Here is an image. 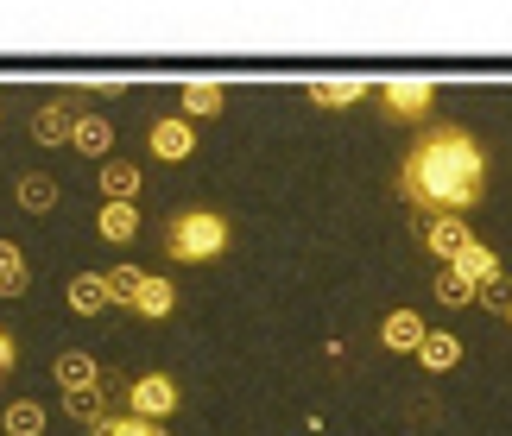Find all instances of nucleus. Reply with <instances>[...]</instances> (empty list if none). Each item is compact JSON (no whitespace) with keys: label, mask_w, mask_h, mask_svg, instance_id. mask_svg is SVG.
<instances>
[{"label":"nucleus","mask_w":512,"mask_h":436,"mask_svg":"<svg viewBox=\"0 0 512 436\" xmlns=\"http://www.w3.org/2000/svg\"><path fill=\"white\" fill-rule=\"evenodd\" d=\"M430 291H437V304H443V310H462V304H481V285H468V279H462V272H437V285H430Z\"/></svg>","instance_id":"obj_23"},{"label":"nucleus","mask_w":512,"mask_h":436,"mask_svg":"<svg viewBox=\"0 0 512 436\" xmlns=\"http://www.w3.org/2000/svg\"><path fill=\"white\" fill-rule=\"evenodd\" d=\"M380 102L399 114V121H424L430 102H437V83H430V76H386V83H380Z\"/></svg>","instance_id":"obj_4"},{"label":"nucleus","mask_w":512,"mask_h":436,"mask_svg":"<svg viewBox=\"0 0 512 436\" xmlns=\"http://www.w3.org/2000/svg\"><path fill=\"white\" fill-rule=\"evenodd\" d=\"M140 285H146V272H140V266H108V297H114V304H127V310H133Z\"/></svg>","instance_id":"obj_25"},{"label":"nucleus","mask_w":512,"mask_h":436,"mask_svg":"<svg viewBox=\"0 0 512 436\" xmlns=\"http://www.w3.org/2000/svg\"><path fill=\"white\" fill-rule=\"evenodd\" d=\"M64 304L76 310V316H102L114 297H108V272H76L70 279V291H64Z\"/></svg>","instance_id":"obj_8"},{"label":"nucleus","mask_w":512,"mask_h":436,"mask_svg":"<svg viewBox=\"0 0 512 436\" xmlns=\"http://www.w3.org/2000/svg\"><path fill=\"white\" fill-rule=\"evenodd\" d=\"M95 234L114 247H127V241H140V209L133 203H102V215H95Z\"/></svg>","instance_id":"obj_13"},{"label":"nucleus","mask_w":512,"mask_h":436,"mask_svg":"<svg viewBox=\"0 0 512 436\" xmlns=\"http://www.w3.org/2000/svg\"><path fill=\"white\" fill-rule=\"evenodd\" d=\"M468 241H475V234L462 228V215H430V222H424V247L437 253V260H456Z\"/></svg>","instance_id":"obj_9"},{"label":"nucleus","mask_w":512,"mask_h":436,"mask_svg":"<svg viewBox=\"0 0 512 436\" xmlns=\"http://www.w3.org/2000/svg\"><path fill=\"white\" fill-rule=\"evenodd\" d=\"M140 184H146V171L133 165V158H108L102 165V203H133Z\"/></svg>","instance_id":"obj_11"},{"label":"nucleus","mask_w":512,"mask_h":436,"mask_svg":"<svg viewBox=\"0 0 512 436\" xmlns=\"http://www.w3.org/2000/svg\"><path fill=\"white\" fill-rule=\"evenodd\" d=\"M487 190V158L462 127H430L405 158V196L437 215H462L475 209Z\"/></svg>","instance_id":"obj_1"},{"label":"nucleus","mask_w":512,"mask_h":436,"mask_svg":"<svg viewBox=\"0 0 512 436\" xmlns=\"http://www.w3.org/2000/svg\"><path fill=\"white\" fill-rule=\"evenodd\" d=\"M76 152H83V158H102V165H108V158H114V127L102 121V114H83V121H76V140H70Z\"/></svg>","instance_id":"obj_16"},{"label":"nucleus","mask_w":512,"mask_h":436,"mask_svg":"<svg viewBox=\"0 0 512 436\" xmlns=\"http://www.w3.org/2000/svg\"><path fill=\"white\" fill-rule=\"evenodd\" d=\"M146 146H152V158H165V165H184V158L196 152V121H184V114H165V121H152Z\"/></svg>","instance_id":"obj_5"},{"label":"nucleus","mask_w":512,"mask_h":436,"mask_svg":"<svg viewBox=\"0 0 512 436\" xmlns=\"http://www.w3.org/2000/svg\"><path fill=\"white\" fill-rule=\"evenodd\" d=\"M418 361H424V373H449V367L462 361V335L430 329V335H424V348H418Z\"/></svg>","instance_id":"obj_17"},{"label":"nucleus","mask_w":512,"mask_h":436,"mask_svg":"<svg viewBox=\"0 0 512 436\" xmlns=\"http://www.w3.org/2000/svg\"><path fill=\"white\" fill-rule=\"evenodd\" d=\"M449 272H462L468 285H487V279H500V253H494V247H481V241H468L456 260H449Z\"/></svg>","instance_id":"obj_15"},{"label":"nucleus","mask_w":512,"mask_h":436,"mask_svg":"<svg viewBox=\"0 0 512 436\" xmlns=\"http://www.w3.org/2000/svg\"><path fill=\"white\" fill-rule=\"evenodd\" d=\"M361 95H367V76H323V83H310L317 108H354Z\"/></svg>","instance_id":"obj_14"},{"label":"nucleus","mask_w":512,"mask_h":436,"mask_svg":"<svg viewBox=\"0 0 512 436\" xmlns=\"http://www.w3.org/2000/svg\"><path fill=\"white\" fill-rule=\"evenodd\" d=\"M32 272H26V253H19L13 241H0V297H26Z\"/></svg>","instance_id":"obj_22"},{"label":"nucleus","mask_w":512,"mask_h":436,"mask_svg":"<svg viewBox=\"0 0 512 436\" xmlns=\"http://www.w3.org/2000/svg\"><path fill=\"white\" fill-rule=\"evenodd\" d=\"M222 83H184V121H215L222 114Z\"/></svg>","instance_id":"obj_21"},{"label":"nucleus","mask_w":512,"mask_h":436,"mask_svg":"<svg viewBox=\"0 0 512 436\" xmlns=\"http://www.w3.org/2000/svg\"><path fill=\"white\" fill-rule=\"evenodd\" d=\"M133 310L159 323V316H171V310H177V285H171V279H159V272H146V285H140V297H133Z\"/></svg>","instance_id":"obj_19"},{"label":"nucleus","mask_w":512,"mask_h":436,"mask_svg":"<svg viewBox=\"0 0 512 436\" xmlns=\"http://www.w3.org/2000/svg\"><path fill=\"white\" fill-rule=\"evenodd\" d=\"M57 196H64V190H57V177H45V171H26V177L13 184V203L26 209V215H51Z\"/></svg>","instance_id":"obj_12"},{"label":"nucleus","mask_w":512,"mask_h":436,"mask_svg":"<svg viewBox=\"0 0 512 436\" xmlns=\"http://www.w3.org/2000/svg\"><path fill=\"white\" fill-rule=\"evenodd\" d=\"M51 380L64 386V392H76V386H102V367H95V354H83V348H64L51 361Z\"/></svg>","instance_id":"obj_10"},{"label":"nucleus","mask_w":512,"mask_h":436,"mask_svg":"<svg viewBox=\"0 0 512 436\" xmlns=\"http://www.w3.org/2000/svg\"><path fill=\"white\" fill-rule=\"evenodd\" d=\"M506 323H512V316H506Z\"/></svg>","instance_id":"obj_28"},{"label":"nucleus","mask_w":512,"mask_h":436,"mask_svg":"<svg viewBox=\"0 0 512 436\" xmlns=\"http://www.w3.org/2000/svg\"><path fill=\"white\" fill-rule=\"evenodd\" d=\"M13 361H19V348H13V335L0 329V380H7V373H13Z\"/></svg>","instance_id":"obj_27"},{"label":"nucleus","mask_w":512,"mask_h":436,"mask_svg":"<svg viewBox=\"0 0 512 436\" xmlns=\"http://www.w3.org/2000/svg\"><path fill=\"white\" fill-rule=\"evenodd\" d=\"M424 335H430V323H424L418 310H392L386 323H380V342H386L392 354H418V348H424Z\"/></svg>","instance_id":"obj_7"},{"label":"nucleus","mask_w":512,"mask_h":436,"mask_svg":"<svg viewBox=\"0 0 512 436\" xmlns=\"http://www.w3.org/2000/svg\"><path fill=\"white\" fill-rule=\"evenodd\" d=\"M0 430H7V436H45V405H38V399H13L7 411H0Z\"/></svg>","instance_id":"obj_20"},{"label":"nucleus","mask_w":512,"mask_h":436,"mask_svg":"<svg viewBox=\"0 0 512 436\" xmlns=\"http://www.w3.org/2000/svg\"><path fill=\"white\" fill-rule=\"evenodd\" d=\"M481 304L494 310V316H512V279H506V272H500V279H487V285H481Z\"/></svg>","instance_id":"obj_26"},{"label":"nucleus","mask_w":512,"mask_h":436,"mask_svg":"<svg viewBox=\"0 0 512 436\" xmlns=\"http://www.w3.org/2000/svg\"><path fill=\"white\" fill-rule=\"evenodd\" d=\"M222 247H228V222H222V215H209V209H190V215H177V222L165 228V253H171V260H184V266L215 260Z\"/></svg>","instance_id":"obj_2"},{"label":"nucleus","mask_w":512,"mask_h":436,"mask_svg":"<svg viewBox=\"0 0 512 436\" xmlns=\"http://www.w3.org/2000/svg\"><path fill=\"white\" fill-rule=\"evenodd\" d=\"M89 436H171V430H165V424H146V418H133V411H121V418L108 411V418L95 424Z\"/></svg>","instance_id":"obj_24"},{"label":"nucleus","mask_w":512,"mask_h":436,"mask_svg":"<svg viewBox=\"0 0 512 436\" xmlns=\"http://www.w3.org/2000/svg\"><path fill=\"white\" fill-rule=\"evenodd\" d=\"M76 121H83V114H76L70 102H45L32 114V140L38 146H70L76 140Z\"/></svg>","instance_id":"obj_6"},{"label":"nucleus","mask_w":512,"mask_h":436,"mask_svg":"<svg viewBox=\"0 0 512 436\" xmlns=\"http://www.w3.org/2000/svg\"><path fill=\"white\" fill-rule=\"evenodd\" d=\"M64 411H70L76 424L95 430V424L108 418V380H102V386H76V392H64Z\"/></svg>","instance_id":"obj_18"},{"label":"nucleus","mask_w":512,"mask_h":436,"mask_svg":"<svg viewBox=\"0 0 512 436\" xmlns=\"http://www.w3.org/2000/svg\"><path fill=\"white\" fill-rule=\"evenodd\" d=\"M177 399H184V392H177L171 373H140V380L127 386V411H133V418H146V424H165L171 411H177Z\"/></svg>","instance_id":"obj_3"}]
</instances>
